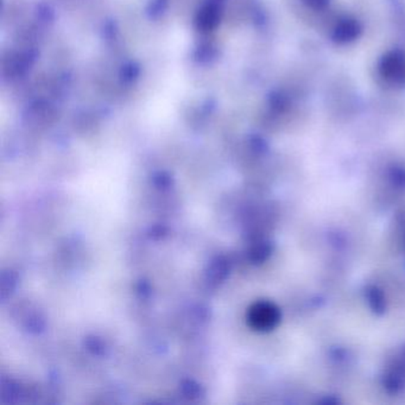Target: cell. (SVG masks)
Instances as JSON below:
<instances>
[{"label": "cell", "instance_id": "cell-1", "mask_svg": "<svg viewBox=\"0 0 405 405\" xmlns=\"http://www.w3.org/2000/svg\"><path fill=\"white\" fill-rule=\"evenodd\" d=\"M276 319V310L267 304H260L255 310H252L251 321L258 328L271 327L275 324Z\"/></svg>", "mask_w": 405, "mask_h": 405}]
</instances>
